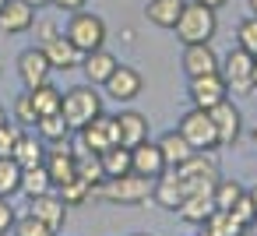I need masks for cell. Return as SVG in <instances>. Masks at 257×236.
Returning <instances> with one entry per match:
<instances>
[{
  "label": "cell",
  "mask_w": 257,
  "mask_h": 236,
  "mask_svg": "<svg viewBox=\"0 0 257 236\" xmlns=\"http://www.w3.org/2000/svg\"><path fill=\"white\" fill-rule=\"evenodd\" d=\"M173 32H176V39L183 46H190V43H211L215 32H218V15L211 8L197 4V0H187V8H183V15H180V22H176Z\"/></svg>",
  "instance_id": "6da1fadb"
},
{
  "label": "cell",
  "mask_w": 257,
  "mask_h": 236,
  "mask_svg": "<svg viewBox=\"0 0 257 236\" xmlns=\"http://www.w3.org/2000/svg\"><path fill=\"white\" fill-rule=\"evenodd\" d=\"M64 120L71 124V131H81L85 124H92L95 116H102V95L95 92V85H74L64 92V106H60Z\"/></svg>",
  "instance_id": "7a4b0ae2"
},
{
  "label": "cell",
  "mask_w": 257,
  "mask_h": 236,
  "mask_svg": "<svg viewBox=\"0 0 257 236\" xmlns=\"http://www.w3.org/2000/svg\"><path fill=\"white\" fill-rule=\"evenodd\" d=\"M152 187H155V180H145V176H138V173H127V176L102 180V183L92 190V197L113 201V204H145V201L152 197Z\"/></svg>",
  "instance_id": "3957f363"
},
{
  "label": "cell",
  "mask_w": 257,
  "mask_h": 236,
  "mask_svg": "<svg viewBox=\"0 0 257 236\" xmlns=\"http://www.w3.org/2000/svg\"><path fill=\"white\" fill-rule=\"evenodd\" d=\"M78 134V141H74V159H81V155H102L106 148H113V145H120V134H116V120L113 116H95L92 124H85L81 131H74Z\"/></svg>",
  "instance_id": "277c9868"
},
{
  "label": "cell",
  "mask_w": 257,
  "mask_h": 236,
  "mask_svg": "<svg viewBox=\"0 0 257 236\" xmlns=\"http://www.w3.org/2000/svg\"><path fill=\"white\" fill-rule=\"evenodd\" d=\"M173 173L180 176L183 194L190 197V194H204V190L215 187V180H218V162L211 159V152H194V155H190L183 166H176Z\"/></svg>",
  "instance_id": "5b68a950"
},
{
  "label": "cell",
  "mask_w": 257,
  "mask_h": 236,
  "mask_svg": "<svg viewBox=\"0 0 257 236\" xmlns=\"http://www.w3.org/2000/svg\"><path fill=\"white\" fill-rule=\"evenodd\" d=\"M64 36L81 50V53H92V50H102L106 46V22L99 18V15H92V11H74L71 18H67V29H64Z\"/></svg>",
  "instance_id": "8992f818"
},
{
  "label": "cell",
  "mask_w": 257,
  "mask_h": 236,
  "mask_svg": "<svg viewBox=\"0 0 257 236\" xmlns=\"http://www.w3.org/2000/svg\"><path fill=\"white\" fill-rule=\"evenodd\" d=\"M218 74L225 78V88L232 95H250L253 92V53L243 46H232L225 60H218Z\"/></svg>",
  "instance_id": "52a82bcc"
},
{
  "label": "cell",
  "mask_w": 257,
  "mask_h": 236,
  "mask_svg": "<svg viewBox=\"0 0 257 236\" xmlns=\"http://www.w3.org/2000/svg\"><path fill=\"white\" fill-rule=\"evenodd\" d=\"M176 131L187 138V145H190L194 152H215V148H218V131H215V124H211V113H208V109L190 106V109L180 116Z\"/></svg>",
  "instance_id": "ba28073f"
},
{
  "label": "cell",
  "mask_w": 257,
  "mask_h": 236,
  "mask_svg": "<svg viewBox=\"0 0 257 236\" xmlns=\"http://www.w3.org/2000/svg\"><path fill=\"white\" fill-rule=\"evenodd\" d=\"M187 99L190 106L197 109H215L218 102L229 99V88H225V78L215 71V74H201V78H187Z\"/></svg>",
  "instance_id": "9c48e42d"
},
{
  "label": "cell",
  "mask_w": 257,
  "mask_h": 236,
  "mask_svg": "<svg viewBox=\"0 0 257 236\" xmlns=\"http://www.w3.org/2000/svg\"><path fill=\"white\" fill-rule=\"evenodd\" d=\"M50 74H53V67H50L43 46H29V50L18 53V78H22L25 88H39V85H46Z\"/></svg>",
  "instance_id": "30bf717a"
},
{
  "label": "cell",
  "mask_w": 257,
  "mask_h": 236,
  "mask_svg": "<svg viewBox=\"0 0 257 236\" xmlns=\"http://www.w3.org/2000/svg\"><path fill=\"white\" fill-rule=\"evenodd\" d=\"M106 95L109 99H116V102H131V99H138L141 95V88H145V78H141V71L138 67H127V64H116V71L106 78Z\"/></svg>",
  "instance_id": "8fae6325"
},
{
  "label": "cell",
  "mask_w": 257,
  "mask_h": 236,
  "mask_svg": "<svg viewBox=\"0 0 257 236\" xmlns=\"http://www.w3.org/2000/svg\"><path fill=\"white\" fill-rule=\"evenodd\" d=\"M211 113V124H215V131H218V148H232L236 141H239V131H243V113H239V106L236 102H218L215 109H208Z\"/></svg>",
  "instance_id": "7c38bea8"
},
{
  "label": "cell",
  "mask_w": 257,
  "mask_h": 236,
  "mask_svg": "<svg viewBox=\"0 0 257 236\" xmlns=\"http://www.w3.org/2000/svg\"><path fill=\"white\" fill-rule=\"evenodd\" d=\"M180 67L187 78H201V74H215L218 71V53L211 50V43H190L183 46Z\"/></svg>",
  "instance_id": "4fadbf2b"
},
{
  "label": "cell",
  "mask_w": 257,
  "mask_h": 236,
  "mask_svg": "<svg viewBox=\"0 0 257 236\" xmlns=\"http://www.w3.org/2000/svg\"><path fill=\"white\" fill-rule=\"evenodd\" d=\"M29 215L32 218H39L43 225H50L53 232H60L64 229V222H67V204L60 201V194H39V197H29Z\"/></svg>",
  "instance_id": "5bb4252c"
},
{
  "label": "cell",
  "mask_w": 257,
  "mask_h": 236,
  "mask_svg": "<svg viewBox=\"0 0 257 236\" xmlns=\"http://www.w3.org/2000/svg\"><path fill=\"white\" fill-rule=\"evenodd\" d=\"M43 166H46L53 187H60V183H67V180L78 176V159H74V152H71L67 145H46V159H43Z\"/></svg>",
  "instance_id": "9a60e30c"
},
{
  "label": "cell",
  "mask_w": 257,
  "mask_h": 236,
  "mask_svg": "<svg viewBox=\"0 0 257 236\" xmlns=\"http://www.w3.org/2000/svg\"><path fill=\"white\" fill-rule=\"evenodd\" d=\"M166 169L169 166H166V159H162V152H159L155 141H145V145L131 148V173H138L145 180H159Z\"/></svg>",
  "instance_id": "2e32d148"
},
{
  "label": "cell",
  "mask_w": 257,
  "mask_h": 236,
  "mask_svg": "<svg viewBox=\"0 0 257 236\" xmlns=\"http://www.w3.org/2000/svg\"><path fill=\"white\" fill-rule=\"evenodd\" d=\"M116 134H120V145L123 148H138L148 141V116L138 113V109H120L116 116Z\"/></svg>",
  "instance_id": "e0dca14e"
},
{
  "label": "cell",
  "mask_w": 257,
  "mask_h": 236,
  "mask_svg": "<svg viewBox=\"0 0 257 236\" xmlns=\"http://www.w3.org/2000/svg\"><path fill=\"white\" fill-rule=\"evenodd\" d=\"M43 53H46V60H50V67L53 71H74L78 64H81V50L60 32V36H53L50 43H43Z\"/></svg>",
  "instance_id": "ac0fdd59"
},
{
  "label": "cell",
  "mask_w": 257,
  "mask_h": 236,
  "mask_svg": "<svg viewBox=\"0 0 257 236\" xmlns=\"http://www.w3.org/2000/svg\"><path fill=\"white\" fill-rule=\"evenodd\" d=\"M36 25V8H29L25 0H8L4 11H0V29L8 36H25Z\"/></svg>",
  "instance_id": "d6986e66"
},
{
  "label": "cell",
  "mask_w": 257,
  "mask_h": 236,
  "mask_svg": "<svg viewBox=\"0 0 257 236\" xmlns=\"http://www.w3.org/2000/svg\"><path fill=\"white\" fill-rule=\"evenodd\" d=\"M81 74H85V81L88 85H106V78L116 71V57L102 46V50H92V53H85L81 57Z\"/></svg>",
  "instance_id": "ffe728a7"
},
{
  "label": "cell",
  "mask_w": 257,
  "mask_h": 236,
  "mask_svg": "<svg viewBox=\"0 0 257 236\" xmlns=\"http://www.w3.org/2000/svg\"><path fill=\"white\" fill-rule=\"evenodd\" d=\"M183 183H180V176L173 173V169H166L159 180H155V187H152V201L159 204V208H166V211H176L180 204H183Z\"/></svg>",
  "instance_id": "44dd1931"
},
{
  "label": "cell",
  "mask_w": 257,
  "mask_h": 236,
  "mask_svg": "<svg viewBox=\"0 0 257 236\" xmlns=\"http://www.w3.org/2000/svg\"><path fill=\"white\" fill-rule=\"evenodd\" d=\"M211 211H215V197H211V190H204V194H190V197H183V204L176 208V215H180L187 225H197V229L211 218Z\"/></svg>",
  "instance_id": "7402d4cb"
},
{
  "label": "cell",
  "mask_w": 257,
  "mask_h": 236,
  "mask_svg": "<svg viewBox=\"0 0 257 236\" xmlns=\"http://www.w3.org/2000/svg\"><path fill=\"white\" fill-rule=\"evenodd\" d=\"M183 8H187V0H148V4H145V15H148L152 25L173 32L176 22H180V15H183Z\"/></svg>",
  "instance_id": "603a6c76"
},
{
  "label": "cell",
  "mask_w": 257,
  "mask_h": 236,
  "mask_svg": "<svg viewBox=\"0 0 257 236\" xmlns=\"http://www.w3.org/2000/svg\"><path fill=\"white\" fill-rule=\"evenodd\" d=\"M155 145H159V152H162V159H166V166H169V169L183 166V162L194 155V148L187 145V138H183L180 131H169V134H162Z\"/></svg>",
  "instance_id": "cb8c5ba5"
},
{
  "label": "cell",
  "mask_w": 257,
  "mask_h": 236,
  "mask_svg": "<svg viewBox=\"0 0 257 236\" xmlns=\"http://www.w3.org/2000/svg\"><path fill=\"white\" fill-rule=\"evenodd\" d=\"M36 134L46 141V145H67L71 141V124L64 120V113H50V116H39L36 120Z\"/></svg>",
  "instance_id": "d4e9b609"
},
{
  "label": "cell",
  "mask_w": 257,
  "mask_h": 236,
  "mask_svg": "<svg viewBox=\"0 0 257 236\" xmlns=\"http://www.w3.org/2000/svg\"><path fill=\"white\" fill-rule=\"evenodd\" d=\"M25 92H29V99H32V106H36V113H39V116L60 113V106H64V92H60V88H53L50 81H46V85H39V88H25Z\"/></svg>",
  "instance_id": "484cf974"
},
{
  "label": "cell",
  "mask_w": 257,
  "mask_h": 236,
  "mask_svg": "<svg viewBox=\"0 0 257 236\" xmlns=\"http://www.w3.org/2000/svg\"><path fill=\"white\" fill-rule=\"evenodd\" d=\"M43 159H46V141L36 134H29L25 131V138L18 141V148H15V162L22 166V169H29V166H43Z\"/></svg>",
  "instance_id": "4316f807"
},
{
  "label": "cell",
  "mask_w": 257,
  "mask_h": 236,
  "mask_svg": "<svg viewBox=\"0 0 257 236\" xmlns=\"http://www.w3.org/2000/svg\"><path fill=\"white\" fill-rule=\"evenodd\" d=\"M99 162H102L106 180H113V176H127V173H131V148L113 145V148H106V152L99 155Z\"/></svg>",
  "instance_id": "83f0119b"
},
{
  "label": "cell",
  "mask_w": 257,
  "mask_h": 236,
  "mask_svg": "<svg viewBox=\"0 0 257 236\" xmlns=\"http://www.w3.org/2000/svg\"><path fill=\"white\" fill-rule=\"evenodd\" d=\"M53 190V180L46 173V166H29L22 169V194L25 197H39V194H50Z\"/></svg>",
  "instance_id": "f1b7e54d"
},
{
  "label": "cell",
  "mask_w": 257,
  "mask_h": 236,
  "mask_svg": "<svg viewBox=\"0 0 257 236\" xmlns=\"http://www.w3.org/2000/svg\"><path fill=\"white\" fill-rule=\"evenodd\" d=\"M22 194V166L11 155H0V197H15Z\"/></svg>",
  "instance_id": "f546056e"
},
{
  "label": "cell",
  "mask_w": 257,
  "mask_h": 236,
  "mask_svg": "<svg viewBox=\"0 0 257 236\" xmlns=\"http://www.w3.org/2000/svg\"><path fill=\"white\" fill-rule=\"evenodd\" d=\"M246 190H243V183H236V180H215V187H211V197H215V211H229L239 197H243Z\"/></svg>",
  "instance_id": "4dcf8cb0"
},
{
  "label": "cell",
  "mask_w": 257,
  "mask_h": 236,
  "mask_svg": "<svg viewBox=\"0 0 257 236\" xmlns=\"http://www.w3.org/2000/svg\"><path fill=\"white\" fill-rule=\"evenodd\" d=\"M204 229H211L215 236H246V225L239 218H232L229 211H211V218L204 222Z\"/></svg>",
  "instance_id": "1f68e13d"
},
{
  "label": "cell",
  "mask_w": 257,
  "mask_h": 236,
  "mask_svg": "<svg viewBox=\"0 0 257 236\" xmlns=\"http://www.w3.org/2000/svg\"><path fill=\"white\" fill-rule=\"evenodd\" d=\"M57 190H60V201H64L67 208H78V204H85V201L92 197V187H88L85 180H78V176L67 180V183H60Z\"/></svg>",
  "instance_id": "d6a6232c"
},
{
  "label": "cell",
  "mask_w": 257,
  "mask_h": 236,
  "mask_svg": "<svg viewBox=\"0 0 257 236\" xmlns=\"http://www.w3.org/2000/svg\"><path fill=\"white\" fill-rule=\"evenodd\" d=\"M78 180H85L92 190L106 180V173H102V162H99V155H81L78 159Z\"/></svg>",
  "instance_id": "836d02e7"
},
{
  "label": "cell",
  "mask_w": 257,
  "mask_h": 236,
  "mask_svg": "<svg viewBox=\"0 0 257 236\" xmlns=\"http://www.w3.org/2000/svg\"><path fill=\"white\" fill-rule=\"evenodd\" d=\"M22 138H25V127L15 124V120H8L4 127H0V155H11L15 159V148H18Z\"/></svg>",
  "instance_id": "e575fe53"
},
{
  "label": "cell",
  "mask_w": 257,
  "mask_h": 236,
  "mask_svg": "<svg viewBox=\"0 0 257 236\" xmlns=\"http://www.w3.org/2000/svg\"><path fill=\"white\" fill-rule=\"evenodd\" d=\"M236 46H243L246 53L257 57V15H250V18L239 22V29H236Z\"/></svg>",
  "instance_id": "d590c367"
},
{
  "label": "cell",
  "mask_w": 257,
  "mask_h": 236,
  "mask_svg": "<svg viewBox=\"0 0 257 236\" xmlns=\"http://www.w3.org/2000/svg\"><path fill=\"white\" fill-rule=\"evenodd\" d=\"M36 120H39V113H36L32 99H29V92H22V95L15 99V124H22V127L29 131V127H36Z\"/></svg>",
  "instance_id": "8d00e7d4"
},
{
  "label": "cell",
  "mask_w": 257,
  "mask_h": 236,
  "mask_svg": "<svg viewBox=\"0 0 257 236\" xmlns=\"http://www.w3.org/2000/svg\"><path fill=\"white\" fill-rule=\"evenodd\" d=\"M15 236H57L50 225H43L39 218H32V215H22L18 222H15V229H11Z\"/></svg>",
  "instance_id": "74e56055"
},
{
  "label": "cell",
  "mask_w": 257,
  "mask_h": 236,
  "mask_svg": "<svg viewBox=\"0 0 257 236\" xmlns=\"http://www.w3.org/2000/svg\"><path fill=\"white\" fill-rule=\"evenodd\" d=\"M229 215H232V218H239L246 229H253V222H257V211H253V201H250V194H243V197H239V201L229 208Z\"/></svg>",
  "instance_id": "f35d334b"
},
{
  "label": "cell",
  "mask_w": 257,
  "mask_h": 236,
  "mask_svg": "<svg viewBox=\"0 0 257 236\" xmlns=\"http://www.w3.org/2000/svg\"><path fill=\"white\" fill-rule=\"evenodd\" d=\"M15 222H18V211L11 208L8 197H0V236H8V232L15 229Z\"/></svg>",
  "instance_id": "ab89813d"
},
{
  "label": "cell",
  "mask_w": 257,
  "mask_h": 236,
  "mask_svg": "<svg viewBox=\"0 0 257 236\" xmlns=\"http://www.w3.org/2000/svg\"><path fill=\"white\" fill-rule=\"evenodd\" d=\"M32 29H39V46H43V43H50L53 36H60V29H57L53 22H39V18H36V25H32Z\"/></svg>",
  "instance_id": "60d3db41"
},
{
  "label": "cell",
  "mask_w": 257,
  "mask_h": 236,
  "mask_svg": "<svg viewBox=\"0 0 257 236\" xmlns=\"http://www.w3.org/2000/svg\"><path fill=\"white\" fill-rule=\"evenodd\" d=\"M88 4V0H53V8H60L64 15H74V11H81Z\"/></svg>",
  "instance_id": "b9f144b4"
},
{
  "label": "cell",
  "mask_w": 257,
  "mask_h": 236,
  "mask_svg": "<svg viewBox=\"0 0 257 236\" xmlns=\"http://www.w3.org/2000/svg\"><path fill=\"white\" fill-rule=\"evenodd\" d=\"M197 4H204V8H211V11H222L229 0H197Z\"/></svg>",
  "instance_id": "7bdbcfd3"
},
{
  "label": "cell",
  "mask_w": 257,
  "mask_h": 236,
  "mask_svg": "<svg viewBox=\"0 0 257 236\" xmlns=\"http://www.w3.org/2000/svg\"><path fill=\"white\" fill-rule=\"evenodd\" d=\"M25 4H29V8H36V11H43V8H50V4H53V0H25Z\"/></svg>",
  "instance_id": "ee69618b"
},
{
  "label": "cell",
  "mask_w": 257,
  "mask_h": 236,
  "mask_svg": "<svg viewBox=\"0 0 257 236\" xmlns=\"http://www.w3.org/2000/svg\"><path fill=\"white\" fill-rule=\"evenodd\" d=\"M246 194H250V201H253V211H257V183H253V187H250Z\"/></svg>",
  "instance_id": "f6af8a7d"
},
{
  "label": "cell",
  "mask_w": 257,
  "mask_h": 236,
  "mask_svg": "<svg viewBox=\"0 0 257 236\" xmlns=\"http://www.w3.org/2000/svg\"><path fill=\"white\" fill-rule=\"evenodd\" d=\"M4 124H8V109H4V106H0V127H4Z\"/></svg>",
  "instance_id": "bcb514c9"
},
{
  "label": "cell",
  "mask_w": 257,
  "mask_h": 236,
  "mask_svg": "<svg viewBox=\"0 0 257 236\" xmlns=\"http://www.w3.org/2000/svg\"><path fill=\"white\" fill-rule=\"evenodd\" d=\"M253 92H257V57H253Z\"/></svg>",
  "instance_id": "7dc6e473"
},
{
  "label": "cell",
  "mask_w": 257,
  "mask_h": 236,
  "mask_svg": "<svg viewBox=\"0 0 257 236\" xmlns=\"http://www.w3.org/2000/svg\"><path fill=\"white\" fill-rule=\"evenodd\" d=\"M246 4H250V15H257V0H246Z\"/></svg>",
  "instance_id": "c3c4849f"
},
{
  "label": "cell",
  "mask_w": 257,
  "mask_h": 236,
  "mask_svg": "<svg viewBox=\"0 0 257 236\" xmlns=\"http://www.w3.org/2000/svg\"><path fill=\"white\" fill-rule=\"evenodd\" d=\"M197 236H215V232H211V229H204V225H201V232H197Z\"/></svg>",
  "instance_id": "681fc988"
},
{
  "label": "cell",
  "mask_w": 257,
  "mask_h": 236,
  "mask_svg": "<svg viewBox=\"0 0 257 236\" xmlns=\"http://www.w3.org/2000/svg\"><path fill=\"white\" fill-rule=\"evenodd\" d=\"M250 138H253V148H257V124H253V131H250Z\"/></svg>",
  "instance_id": "f907efd6"
},
{
  "label": "cell",
  "mask_w": 257,
  "mask_h": 236,
  "mask_svg": "<svg viewBox=\"0 0 257 236\" xmlns=\"http://www.w3.org/2000/svg\"><path fill=\"white\" fill-rule=\"evenodd\" d=\"M0 78H4V60H0Z\"/></svg>",
  "instance_id": "816d5d0a"
},
{
  "label": "cell",
  "mask_w": 257,
  "mask_h": 236,
  "mask_svg": "<svg viewBox=\"0 0 257 236\" xmlns=\"http://www.w3.org/2000/svg\"><path fill=\"white\" fill-rule=\"evenodd\" d=\"M134 236H152V232H134Z\"/></svg>",
  "instance_id": "f5cc1de1"
},
{
  "label": "cell",
  "mask_w": 257,
  "mask_h": 236,
  "mask_svg": "<svg viewBox=\"0 0 257 236\" xmlns=\"http://www.w3.org/2000/svg\"><path fill=\"white\" fill-rule=\"evenodd\" d=\"M4 4H8V0H0V11H4Z\"/></svg>",
  "instance_id": "db71d44e"
},
{
  "label": "cell",
  "mask_w": 257,
  "mask_h": 236,
  "mask_svg": "<svg viewBox=\"0 0 257 236\" xmlns=\"http://www.w3.org/2000/svg\"><path fill=\"white\" fill-rule=\"evenodd\" d=\"M253 225H257V222H253Z\"/></svg>",
  "instance_id": "11a10c76"
}]
</instances>
